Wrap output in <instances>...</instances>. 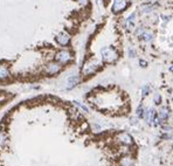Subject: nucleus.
<instances>
[{"instance_id": "nucleus-1", "label": "nucleus", "mask_w": 173, "mask_h": 166, "mask_svg": "<svg viewBox=\"0 0 173 166\" xmlns=\"http://www.w3.org/2000/svg\"><path fill=\"white\" fill-rule=\"evenodd\" d=\"M101 55H102V59L105 63H113L118 60V53L111 46L103 47L101 49Z\"/></svg>"}, {"instance_id": "nucleus-2", "label": "nucleus", "mask_w": 173, "mask_h": 166, "mask_svg": "<svg viewBox=\"0 0 173 166\" xmlns=\"http://www.w3.org/2000/svg\"><path fill=\"white\" fill-rule=\"evenodd\" d=\"M71 60H73V54L67 49L59 50L55 55V62H59L60 65H67Z\"/></svg>"}, {"instance_id": "nucleus-3", "label": "nucleus", "mask_w": 173, "mask_h": 166, "mask_svg": "<svg viewBox=\"0 0 173 166\" xmlns=\"http://www.w3.org/2000/svg\"><path fill=\"white\" fill-rule=\"evenodd\" d=\"M116 140H117L118 143L125 145V146H129V145H132V144H134V138H132V136L129 132H126V131H122V132L117 133Z\"/></svg>"}, {"instance_id": "nucleus-4", "label": "nucleus", "mask_w": 173, "mask_h": 166, "mask_svg": "<svg viewBox=\"0 0 173 166\" xmlns=\"http://www.w3.org/2000/svg\"><path fill=\"white\" fill-rule=\"evenodd\" d=\"M70 40H71V36H70L69 33L67 32H60L55 36V41L57 45H60L61 47H67L69 46Z\"/></svg>"}, {"instance_id": "nucleus-5", "label": "nucleus", "mask_w": 173, "mask_h": 166, "mask_svg": "<svg viewBox=\"0 0 173 166\" xmlns=\"http://www.w3.org/2000/svg\"><path fill=\"white\" fill-rule=\"evenodd\" d=\"M158 117V115H157V112H156V110L153 109V108H149V109H146L145 110V114H144V121H145V123L147 124V125H150V126H152V123H153V121L156 119Z\"/></svg>"}, {"instance_id": "nucleus-6", "label": "nucleus", "mask_w": 173, "mask_h": 166, "mask_svg": "<svg viewBox=\"0 0 173 166\" xmlns=\"http://www.w3.org/2000/svg\"><path fill=\"white\" fill-rule=\"evenodd\" d=\"M128 6V1L126 0H113L112 4V12L115 14H118L121 12H123Z\"/></svg>"}, {"instance_id": "nucleus-7", "label": "nucleus", "mask_w": 173, "mask_h": 166, "mask_svg": "<svg viewBox=\"0 0 173 166\" xmlns=\"http://www.w3.org/2000/svg\"><path fill=\"white\" fill-rule=\"evenodd\" d=\"M61 67H62V65H60L59 62H52V63L47 65L45 70H46L47 74L54 75V74H56V73H59V71L61 70Z\"/></svg>"}, {"instance_id": "nucleus-8", "label": "nucleus", "mask_w": 173, "mask_h": 166, "mask_svg": "<svg viewBox=\"0 0 173 166\" xmlns=\"http://www.w3.org/2000/svg\"><path fill=\"white\" fill-rule=\"evenodd\" d=\"M97 69H98V66H97L96 63H91V62H89V63H87L85 66L83 67L82 74L85 75V76H88V75H93Z\"/></svg>"}, {"instance_id": "nucleus-9", "label": "nucleus", "mask_w": 173, "mask_h": 166, "mask_svg": "<svg viewBox=\"0 0 173 166\" xmlns=\"http://www.w3.org/2000/svg\"><path fill=\"white\" fill-rule=\"evenodd\" d=\"M158 117H159V119H160V124H164V123L170 118V110H169V108L163 106V108L159 110V112H158Z\"/></svg>"}, {"instance_id": "nucleus-10", "label": "nucleus", "mask_w": 173, "mask_h": 166, "mask_svg": "<svg viewBox=\"0 0 173 166\" xmlns=\"http://www.w3.org/2000/svg\"><path fill=\"white\" fill-rule=\"evenodd\" d=\"M78 82H80V77H78V75H71V76L68 77V80H67L66 88H67V89H73Z\"/></svg>"}, {"instance_id": "nucleus-11", "label": "nucleus", "mask_w": 173, "mask_h": 166, "mask_svg": "<svg viewBox=\"0 0 173 166\" xmlns=\"http://www.w3.org/2000/svg\"><path fill=\"white\" fill-rule=\"evenodd\" d=\"M134 164H135V162H134V159L130 155L123 156L119 160V165L121 166H134Z\"/></svg>"}, {"instance_id": "nucleus-12", "label": "nucleus", "mask_w": 173, "mask_h": 166, "mask_svg": "<svg viewBox=\"0 0 173 166\" xmlns=\"http://www.w3.org/2000/svg\"><path fill=\"white\" fill-rule=\"evenodd\" d=\"M140 37H141V40L145 41V42H151V41L154 40V33H153L152 31H150V29H146L144 33L140 35Z\"/></svg>"}, {"instance_id": "nucleus-13", "label": "nucleus", "mask_w": 173, "mask_h": 166, "mask_svg": "<svg viewBox=\"0 0 173 166\" xmlns=\"http://www.w3.org/2000/svg\"><path fill=\"white\" fill-rule=\"evenodd\" d=\"M154 9H156V5H153V4L143 5L141 8H140L141 13H150V12H152V11H154Z\"/></svg>"}, {"instance_id": "nucleus-14", "label": "nucleus", "mask_w": 173, "mask_h": 166, "mask_svg": "<svg viewBox=\"0 0 173 166\" xmlns=\"http://www.w3.org/2000/svg\"><path fill=\"white\" fill-rule=\"evenodd\" d=\"M145 110H146V108H144V105H143V104H139L138 108L136 109V115H137V117H138V118H143V117H144Z\"/></svg>"}, {"instance_id": "nucleus-15", "label": "nucleus", "mask_w": 173, "mask_h": 166, "mask_svg": "<svg viewBox=\"0 0 173 166\" xmlns=\"http://www.w3.org/2000/svg\"><path fill=\"white\" fill-rule=\"evenodd\" d=\"M150 93H151V87H150V84H145V86L141 88V96H143V97H146Z\"/></svg>"}, {"instance_id": "nucleus-16", "label": "nucleus", "mask_w": 173, "mask_h": 166, "mask_svg": "<svg viewBox=\"0 0 173 166\" xmlns=\"http://www.w3.org/2000/svg\"><path fill=\"white\" fill-rule=\"evenodd\" d=\"M128 56H129L130 59H134V57L137 56V53H136V50H135L132 47H129V48H128Z\"/></svg>"}, {"instance_id": "nucleus-17", "label": "nucleus", "mask_w": 173, "mask_h": 166, "mask_svg": "<svg viewBox=\"0 0 173 166\" xmlns=\"http://www.w3.org/2000/svg\"><path fill=\"white\" fill-rule=\"evenodd\" d=\"M6 140H7V137L4 131H0V146L2 147L5 144H6Z\"/></svg>"}, {"instance_id": "nucleus-18", "label": "nucleus", "mask_w": 173, "mask_h": 166, "mask_svg": "<svg viewBox=\"0 0 173 166\" xmlns=\"http://www.w3.org/2000/svg\"><path fill=\"white\" fill-rule=\"evenodd\" d=\"M162 129H163V131L165 133H169V132H172L173 128L171 126V125H167V124H162Z\"/></svg>"}, {"instance_id": "nucleus-19", "label": "nucleus", "mask_w": 173, "mask_h": 166, "mask_svg": "<svg viewBox=\"0 0 173 166\" xmlns=\"http://www.w3.org/2000/svg\"><path fill=\"white\" fill-rule=\"evenodd\" d=\"M130 125H131V126H138L139 125L138 117H131V118H130Z\"/></svg>"}, {"instance_id": "nucleus-20", "label": "nucleus", "mask_w": 173, "mask_h": 166, "mask_svg": "<svg viewBox=\"0 0 173 166\" xmlns=\"http://www.w3.org/2000/svg\"><path fill=\"white\" fill-rule=\"evenodd\" d=\"M74 103H75V104H76V105H77L80 109H82L84 112H89V109H88V108H87L84 104H82V103H80V102H77V101H74Z\"/></svg>"}, {"instance_id": "nucleus-21", "label": "nucleus", "mask_w": 173, "mask_h": 166, "mask_svg": "<svg viewBox=\"0 0 173 166\" xmlns=\"http://www.w3.org/2000/svg\"><path fill=\"white\" fill-rule=\"evenodd\" d=\"M162 19H163V25H162V26H163V27H165V26H166V24L171 20V17H170V15H166V14H165V15L163 14V15H162Z\"/></svg>"}, {"instance_id": "nucleus-22", "label": "nucleus", "mask_w": 173, "mask_h": 166, "mask_svg": "<svg viewBox=\"0 0 173 166\" xmlns=\"http://www.w3.org/2000/svg\"><path fill=\"white\" fill-rule=\"evenodd\" d=\"M153 101H154V103H156L157 105H159V104L162 103V96H160L158 93H156L154 96H153Z\"/></svg>"}, {"instance_id": "nucleus-23", "label": "nucleus", "mask_w": 173, "mask_h": 166, "mask_svg": "<svg viewBox=\"0 0 173 166\" xmlns=\"http://www.w3.org/2000/svg\"><path fill=\"white\" fill-rule=\"evenodd\" d=\"M163 139H166V140H173V134L171 132L164 133V136H163Z\"/></svg>"}, {"instance_id": "nucleus-24", "label": "nucleus", "mask_w": 173, "mask_h": 166, "mask_svg": "<svg viewBox=\"0 0 173 166\" xmlns=\"http://www.w3.org/2000/svg\"><path fill=\"white\" fill-rule=\"evenodd\" d=\"M145 31H146V29H145V28H144V27H139L138 29H137V31H136V32H135V34H136V35H141V34L144 33V32H145Z\"/></svg>"}, {"instance_id": "nucleus-25", "label": "nucleus", "mask_w": 173, "mask_h": 166, "mask_svg": "<svg viewBox=\"0 0 173 166\" xmlns=\"http://www.w3.org/2000/svg\"><path fill=\"white\" fill-rule=\"evenodd\" d=\"M139 66L141 67V68H145V67L147 66V62L144 61V60H140V61H139Z\"/></svg>"}, {"instance_id": "nucleus-26", "label": "nucleus", "mask_w": 173, "mask_h": 166, "mask_svg": "<svg viewBox=\"0 0 173 166\" xmlns=\"http://www.w3.org/2000/svg\"><path fill=\"white\" fill-rule=\"evenodd\" d=\"M170 71H171V73H173V65H172V66H170Z\"/></svg>"}, {"instance_id": "nucleus-27", "label": "nucleus", "mask_w": 173, "mask_h": 166, "mask_svg": "<svg viewBox=\"0 0 173 166\" xmlns=\"http://www.w3.org/2000/svg\"><path fill=\"white\" fill-rule=\"evenodd\" d=\"M150 2H154V1H157V0H149Z\"/></svg>"}]
</instances>
